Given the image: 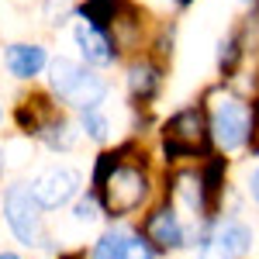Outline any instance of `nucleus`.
<instances>
[{
	"instance_id": "nucleus-1",
	"label": "nucleus",
	"mask_w": 259,
	"mask_h": 259,
	"mask_svg": "<svg viewBox=\"0 0 259 259\" xmlns=\"http://www.w3.org/2000/svg\"><path fill=\"white\" fill-rule=\"evenodd\" d=\"M94 183H97L100 204H104L107 214H132L145 200V194H149L145 173H142L139 166L118 159V156H100Z\"/></svg>"
},
{
	"instance_id": "nucleus-2",
	"label": "nucleus",
	"mask_w": 259,
	"mask_h": 259,
	"mask_svg": "<svg viewBox=\"0 0 259 259\" xmlns=\"http://www.w3.org/2000/svg\"><path fill=\"white\" fill-rule=\"evenodd\" d=\"M49 83H52V90L66 104H73L80 111H94L107 97V83L100 80L97 73H90L87 66H80V62H73V59L49 62Z\"/></svg>"
},
{
	"instance_id": "nucleus-3",
	"label": "nucleus",
	"mask_w": 259,
	"mask_h": 259,
	"mask_svg": "<svg viewBox=\"0 0 259 259\" xmlns=\"http://www.w3.org/2000/svg\"><path fill=\"white\" fill-rule=\"evenodd\" d=\"M211 139V124L200 107H183L162 124V152L166 159H187V156H204Z\"/></svg>"
},
{
	"instance_id": "nucleus-4",
	"label": "nucleus",
	"mask_w": 259,
	"mask_h": 259,
	"mask_svg": "<svg viewBox=\"0 0 259 259\" xmlns=\"http://www.w3.org/2000/svg\"><path fill=\"white\" fill-rule=\"evenodd\" d=\"M41 207L31 187L28 183H14L7 194H4V218L11 225L14 239L21 245H41L45 242V228H41Z\"/></svg>"
},
{
	"instance_id": "nucleus-5",
	"label": "nucleus",
	"mask_w": 259,
	"mask_h": 259,
	"mask_svg": "<svg viewBox=\"0 0 259 259\" xmlns=\"http://www.w3.org/2000/svg\"><path fill=\"white\" fill-rule=\"evenodd\" d=\"M252 121H256V114L249 111L245 100L221 97L211 111V135L221 149H239L252 139Z\"/></svg>"
},
{
	"instance_id": "nucleus-6",
	"label": "nucleus",
	"mask_w": 259,
	"mask_h": 259,
	"mask_svg": "<svg viewBox=\"0 0 259 259\" xmlns=\"http://www.w3.org/2000/svg\"><path fill=\"white\" fill-rule=\"evenodd\" d=\"M252 245V232L235 218H225L211 228V235H204L197 259H242Z\"/></svg>"
},
{
	"instance_id": "nucleus-7",
	"label": "nucleus",
	"mask_w": 259,
	"mask_h": 259,
	"mask_svg": "<svg viewBox=\"0 0 259 259\" xmlns=\"http://www.w3.org/2000/svg\"><path fill=\"white\" fill-rule=\"evenodd\" d=\"M76 190H80V173L73 166H49L45 173L31 180V194L45 211H56L62 204H69L76 197Z\"/></svg>"
},
{
	"instance_id": "nucleus-8",
	"label": "nucleus",
	"mask_w": 259,
	"mask_h": 259,
	"mask_svg": "<svg viewBox=\"0 0 259 259\" xmlns=\"http://www.w3.org/2000/svg\"><path fill=\"white\" fill-rule=\"evenodd\" d=\"M145 239L152 242L156 249H180L183 242H187V232H183V225H180L177 211L173 207H159V211H152L149 221H145Z\"/></svg>"
},
{
	"instance_id": "nucleus-9",
	"label": "nucleus",
	"mask_w": 259,
	"mask_h": 259,
	"mask_svg": "<svg viewBox=\"0 0 259 259\" xmlns=\"http://www.w3.org/2000/svg\"><path fill=\"white\" fill-rule=\"evenodd\" d=\"M73 35H76V45H80L83 59L90 62V66H107V62H114V52H118V49H114V41L107 38L97 24L80 21Z\"/></svg>"
},
{
	"instance_id": "nucleus-10",
	"label": "nucleus",
	"mask_w": 259,
	"mask_h": 259,
	"mask_svg": "<svg viewBox=\"0 0 259 259\" xmlns=\"http://www.w3.org/2000/svg\"><path fill=\"white\" fill-rule=\"evenodd\" d=\"M7 69L18 76V80H31L45 69V49L41 45H28V41H18L7 49Z\"/></svg>"
},
{
	"instance_id": "nucleus-11",
	"label": "nucleus",
	"mask_w": 259,
	"mask_h": 259,
	"mask_svg": "<svg viewBox=\"0 0 259 259\" xmlns=\"http://www.w3.org/2000/svg\"><path fill=\"white\" fill-rule=\"evenodd\" d=\"M159 83H162V76L152 62H135L128 69V87H132V97L135 100H149L159 90Z\"/></svg>"
},
{
	"instance_id": "nucleus-12",
	"label": "nucleus",
	"mask_w": 259,
	"mask_h": 259,
	"mask_svg": "<svg viewBox=\"0 0 259 259\" xmlns=\"http://www.w3.org/2000/svg\"><path fill=\"white\" fill-rule=\"evenodd\" d=\"M83 21L97 24L100 31L111 28V24L118 21V0H87V4H83Z\"/></svg>"
},
{
	"instance_id": "nucleus-13",
	"label": "nucleus",
	"mask_w": 259,
	"mask_h": 259,
	"mask_svg": "<svg viewBox=\"0 0 259 259\" xmlns=\"http://www.w3.org/2000/svg\"><path fill=\"white\" fill-rule=\"evenodd\" d=\"M118 259H156V256H152V242L142 239V235H132V232H124V235H121Z\"/></svg>"
},
{
	"instance_id": "nucleus-14",
	"label": "nucleus",
	"mask_w": 259,
	"mask_h": 259,
	"mask_svg": "<svg viewBox=\"0 0 259 259\" xmlns=\"http://www.w3.org/2000/svg\"><path fill=\"white\" fill-rule=\"evenodd\" d=\"M80 124H83V132H87L90 139H97V142H107V135H111V124H107L104 114H100V107L80 111Z\"/></svg>"
},
{
	"instance_id": "nucleus-15",
	"label": "nucleus",
	"mask_w": 259,
	"mask_h": 259,
	"mask_svg": "<svg viewBox=\"0 0 259 259\" xmlns=\"http://www.w3.org/2000/svg\"><path fill=\"white\" fill-rule=\"evenodd\" d=\"M121 235H124V232H107V235L97 242V249H94V259H118Z\"/></svg>"
},
{
	"instance_id": "nucleus-16",
	"label": "nucleus",
	"mask_w": 259,
	"mask_h": 259,
	"mask_svg": "<svg viewBox=\"0 0 259 259\" xmlns=\"http://www.w3.org/2000/svg\"><path fill=\"white\" fill-rule=\"evenodd\" d=\"M239 56V38H228L221 41V69H232V62Z\"/></svg>"
},
{
	"instance_id": "nucleus-17",
	"label": "nucleus",
	"mask_w": 259,
	"mask_h": 259,
	"mask_svg": "<svg viewBox=\"0 0 259 259\" xmlns=\"http://www.w3.org/2000/svg\"><path fill=\"white\" fill-rule=\"evenodd\" d=\"M97 218V204H94V197H87L76 204V221H94Z\"/></svg>"
},
{
	"instance_id": "nucleus-18",
	"label": "nucleus",
	"mask_w": 259,
	"mask_h": 259,
	"mask_svg": "<svg viewBox=\"0 0 259 259\" xmlns=\"http://www.w3.org/2000/svg\"><path fill=\"white\" fill-rule=\"evenodd\" d=\"M249 194H252V197L259 200V169L252 173V177H249Z\"/></svg>"
},
{
	"instance_id": "nucleus-19",
	"label": "nucleus",
	"mask_w": 259,
	"mask_h": 259,
	"mask_svg": "<svg viewBox=\"0 0 259 259\" xmlns=\"http://www.w3.org/2000/svg\"><path fill=\"white\" fill-rule=\"evenodd\" d=\"M252 149L259 152V111H256V121H252Z\"/></svg>"
},
{
	"instance_id": "nucleus-20",
	"label": "nucleus",
	"mask_w": 259,
	"mask_h": 259,
	"mask_svg": "<svg viewBox=\"0 0 259 259\" xmlns=\"http://www.w3.org/2000/svg\"><path fill=\"white\" fill-rule=\"evenodd\" d=\"M0 259H18V256L14 252H0Z\"/></svg>"
},
{
	"instance_id": "nucleus-21",
	"label": "nucleus",
	"mask_w": 259,
	"mask_h": 259,
	"mask_svg": "<svg viewBox=\"0 0 259 259\" xmlns=\"http://www.w3.org/2000/svg\"><path fill=\"white\" fill-rule=\"evenodd\" d=\"M0 173H4V149H0Z\"/></svg>"
},
{
	"instance_id": "nucleus-22",
	"label": "nucleus",
	"mask_w": 259,
	"mask_h": 259,
	"mask_svg": "<svg viewBox=\"0 0 259 259\" xmlns=\"http://www.w3.org/2000/svg\"><path fill=\"white\" fill-rule=\"evenodd\" d=\"M183 4H187V0H183Z\"/></svg>"
}]
</instances>
